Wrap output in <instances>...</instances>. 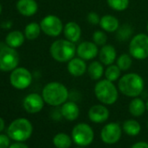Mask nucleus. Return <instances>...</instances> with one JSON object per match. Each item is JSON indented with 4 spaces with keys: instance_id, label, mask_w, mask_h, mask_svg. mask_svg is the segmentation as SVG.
I'll return each instance as SVG.
<instances>
[{
    "instance_id": "f257e3e1",
    "label": "nucleus",
    "mask_w": 148,
    "mask_h": 148,
    "mask_svg": "<svg viewBox=\"0 0 148 148\" xmlns=\"http://www.w3.org/2000/svg\"><path fill=\"white\" fill-rule=\"evenodd\" d=\"M118 88L119 92L123 95L129 98H136L143 92L145 81L139 74L136 72H128L119 78Z\"/></svg>"
},
{
    "instance_id": "f03ea898",
    "label": "nucleus",
    "mask_w": 148,
    "mask_h": 148,
    "mask_svg": "<svg viewBox=\"0 0 148 148\" xmlns=\"http://www.w3.org/2000/svg\"><path fill=\"white\" fill-rule=\"evenodd\" d=\"M70 96L67 87L60 82H50L46 84L42 91L45 102L51 106H62Z\"/></svg>"
},
{
    "instance_id": "7ed1b4c3",
    "label": "nucleus",
    "mask_w": 148,
    "mask_h": 148,
    "mask_svg": "<svg viewBox=\"0 0 148 148\" xmlns=\"http://www.w3.org/2000/svg\"><path fill=\"white\" fill-rule=\"evenodd\" d=\"M51 58L59 63H67L77 55V45L66 38L55 40L50 46Z\"/></svg>"
},
{
    "instance_id": "20e7f679",
    "label": "nucleus",
    "mask_w": 148,
    "mask_h": 148,
    "mask_svg": "<svg viewBox=\"0 0 148 148\" xmlns=\"http://www.w3.org/2000/svg\"><path fill=\"white\" fill-rule=\"evenodd\" d=\"M119 88L113 82L104 79L99 80L94 86V94L97 99L103 105L111 106L119 99Z\"/></svg>"
},
{
    "instance_id": "39448f33",
    "label": "nucleus",
    "mask_w": 148,
    "mask_h": 148,
    "mask_svg": "<svg viewBox=\"0 0 148 148\" xmlns=\"http://www.w3.org/2000/svg\"><path fill=\"white\" fill-rule=\"evenodd\" d=\"M32 132V124L29 119L25 118H19L12 121L7 130L8 136L17 142L26 141L31 138Z\"/></svg>"
},
{
    "instance_id": "423d86ee",
    "label": "nucleus",
    "mask_w": 148,
    "mask_h": 148,
    "mask_svg": "<svg viewBox=\"0 0 148 148\" xmlns=\"http://www.w3.org/2000/svg\"><path fill=\"white\" fill-rule=\"evenodd\" d=\"M129 53L137 60H145L148 58V34L138 33L130 40Z\"/></svg>"
},
{
    "instance_id": "0eeeda50",
    "label": "nucleus",
    "mask_w": 148,
    "mask_h": 148,
    "mask_svg": "<svg viewBox=\"0 0 148 148\" xmlns=\"http://www.w3.org/2000/svg\"><path fill=\"white\" fill-rule=\"evenodd\" d=\"M71 138L74 143L79 146H87L91 145L94 139V132L88 124L79 123L73 127Z\"/></svg>"
},
{
    "instance_id": "6e6552de",
    "label": "nucleus",
    "mask_w": 148,
    "mask_h": 148,
    "mask_svg": "<svg viewBox=\"0 0 148 148\" xmlns=\"http://www.w3.org/2000/svg\"><path fill=\"white\" fill-rule=\"evenodd\" d=\"M18 63L19 56L14 48L6 46L0 49V71H13L18 67Z\"/></svg>"
},
{
    "instance_id": "1a4fd4ad",
    "label": "nucleus",
    "mask_w": 148,
    "mask_h": 148,
    "mask_svg": "<svg viewBox=\"0 0 148 148\" xmlns=\"http://www.w3.org/2000/svg\"><path fill=\"white\" fill-rule=\"evenodd\" d=\"M32 82V75L30 71L24 67H17L10 75L11 85L18 90L28 88Z\"/></svg>"
},
{
    "instance_id": "9d476101",
    "label": "nucleus",
    "mask_w": 148,
    "mask_h": 148,
    "mask_svg": "<svg viewBox=\"0 0 148 148\" xmlns=\"http://www.w3.org/2000/svg\"><path fill=\"white\" fill-rule=\"evenodd\" d=\"M42 32L52 38L58 37L64 31V24L62 20L56 15H47L40 22Z\"/></svg>"
},
{
    "instance_id": "9b49d317",
    "label": "nucleus",
    "mask_w": 148,
    "mask_h": 148,
    "mask_svg": "<svg viewBox=\"0 0 148 148\" xmlns=\"http://www.w3.org/2000/svg\"><path fill=\"white\" fill-rule=\"evenodd\" d=\"M122 128L119 124L116 122H111L106 124L101 130L100 137L104 143L107 145L116 144L119 141L122 135Z\"/></svg>"
},
{
    "instance_id": "f8f14e48",
    "label": "nucleus",
    "mask_w": 148,
    "mask_h": 148,
    "mask_svg": "<svg viewBox=\"0 0 148 148\" xmlns=\"http://www.w3.org/2000/svg\"><path fill=\"white\" fill-rule=\"evenodd\" d=\"M99 46L93 41H83L77 46V56L80 58L90 61L99 56Z\"/></svg>"
},
{
    "instance_id": "ddd939ff",
    "label": "nucleus",
    "mask_w": 148,
    "mask_h": 148,
    "mask_svg": "<svg viewBox=\"0 0 148 148\" xmlns=\"http://www.w3.org/2000/svg\"><path fill=\"white\" fill-rule=\"evenodd\" d=\"M45 103L42 95L38 93H30L24 99L23 106L28 113L33 114L39 112L43 109Z\"/></svg>"
},
{
    "instance_id": "4468645a",
    "label": "nucleus",
    "mask_w": 148,
    "mask_h": 148,
    "mask_svg": "<svg viewBox=\"0 0 148 148\" xmlns=\"http://www.w3.org/2000/svg\"><path fill=\"white\" fill-rule=\"evenodd\" d=\"M110 116V112L108 108L106 106V105L99 104V105H94L92 107H90L88 111V118L89 119L95 123V124H100L106 122Z\"/></svg>"
},
{
    "instance_id": "2eb2a0df",
    "label": "nucleus",
    "mask_w": 148,
    "mask_h": 148,
    "mask_svg": "<svg viewBox=\"0 0 148 148\" xmlns=\"http://www.w3.org/2000/svg\"><path fill=\"white\" fill-rule=\"evenodd\" d=\"M67 71L73 77H81L87 71V64L86 60L79 57H74L67 62Z\"/></svg>"
},
{
    "instance_id": "dca6fc26",
    "label": "nucleus",
    "mask_w": 148,
    "mask_h": 148,
    "mask_svg": "<svg viewBox=\"0 0 148 148\" xmlns=\"http://www.w3.org/2000/svg\"><path fill=\"white\" fill-rule=\"evenodd\" d=\"M63 33L64 38L76 44L80 40L82 30L78 23H76L75 21H71L64 25Z\"/></svg>"
},
{
    "instance_id": "f3484780",
    "label": "nucleus",
    "mask_w": 148,
    "mask_h": 148,
    "mask_svg": "<svg viewBox=\"0 0 148 148\" xmlns=\"http://www.w3.org/2000/svg\"><path fill=\"white\" fill-rule=\"evenodd\" d=\"M118 58L117 51L112 45H105L101 46L99 51V60L106 66L114 64Z\"/></svg>"
},
{
    "instance_id": "a211bd4d",
    "label": "nucleus",
    "mask_w": 148,
    "mask_h": 148,
    "mask_svg": "<svg viewBox=\"0 0 148 148\" xmlns=\"http://www.w3.org/2000/svg\"><path fill=\"white\" fill-rule=\"evenodd\" d=\"M60 112L62 117L68 121H74L76 120L80 113L79 106L74 101H66L64 102L61 107Z\"/></svg>"
},
{
    "instance_id": "6ab92c4d",
    "label": "nucleus",
    "mask_w": 148,
    "mask_h": 148,
    "mask_svg": "<svg viewBox=\"0 0 148 148\" xmlns=\"http://www.w3.org/2000/svg\"><path fill=\"white\" fill-rule=\"evenodd\" d=\"M38 5L35 0H18L17 3V10L25 17H32L38 12Z\"/></svg>"
},
{
    "instance_id": "aec40b11",
    "label": "nucleus",
    "mask_w": 148,
    "mask_h": 148,
    "mask_svg": "<svg viewBox=\"0 0 148 148\" xmlns=\"http://www.w3.org/2000/svg\"><path fill=\"white\" fill-rule=\"evenodd\" d=\"M99 25L106 32L112 33V32H116V31L119 29L120 25L119 19L115 16L111 14H106L100 18V22Z\"/></svg>"
},
{
    "instance_id": "412c9836",
    "label": "nucleus",
    "mask_w": 148,
    "mask_h": 148,
    "mask_svg": "<svg viewBox=\"0 0 148 148\" xmlns=\"http://www.w3.org/2000/svg\"><path fill=\"white\" fill-rule=\"evenodd\" d=\"M105 65L99 60L92 61L87 65V74L91 79L99 81L105 76Z\"/></svg>"
},
{
    "instance_id": "4be33fe9",
    "label": "nucleus",
    "mask_w": 148,
    "mask_h": 148,
    "mask_svg": "<svg viewBox=\"0 0 148 148\" xmlns=\"http://www.w3.org/2000/svg\"><path fill=\"white\" fill-rule=\"evenodd\" d=\"M128 109H129V112L133 117H140L146 111L145 102L138 97L132 98V99L129 104Z\"/></svg>"
},
{
    "instance_id": "5701e85b",
    "label": "nucleus",
    "mask_w": 148,
    "mask_h": 148,
    "mask_svg": "<svg viewBox=\"0 0 148 148\" xmlns=\"http://www.w3.org/2000/svg\"><path fill=\"white\" fill-rule=\"evenodd\" d=\"M25 36L19 31H13L10 32L5 38V43L8 46L12 48L20 47L25 42Z\"/></svg>"
},
{
    "instance_id": "b1692460",
    "label": "nucleus",
    "mask_w": 148,
    "mask_h": 148,
    "mask_svg": "<svg viewBox=\"0 0 148 148\" xmlns=\"http://www.w3.org/2000/svg\"><path fill=\"white\" fill-rule=\"evenodd\" d=\"M116 39L121 43L126 42L127 40H131V38H132V34H133V28L132 27V25H130L129 24H124L119 25V29L116 31Z\"/></svg>"
},
{
    "instance_id": "393cba45",
    "label": "nucleus",
    "mask_w": 148,
    "mask_h": 148,
    "mask_svg": "<svg viewBox=\"0 0 148 148\" xmlns=\"http://www.w3.org/2000/svg\"><path fill=\"white\" fill-rule=\"evenodd\" d=\"M72 138L68 134L59 132L52 138V143L57 148H70L72 144Z\"/></svg>"
},
{
    "instance_id": "a878e982",
    "label": "nucleus",
    "mask_w": 148,
    "mask_h": 148,
    "mask_svg": "<svg viewBox=\"0 0 148 148\" xmlns=\"http://www.w3.org/2000/svg\"><path fill=\"white\" fill-rule=\"evenodd\" d=\"M122 130L129 136H137L141 131V125L135 119H127L124 121Z\"/></svg>"
},
{
    "instance_id": "bb28decb",
    "label": "nucleus",
    "mask_w": 148,
    "mask_h": 148,
    "mask_svg": "<svg viewBox=\"0 0 148 148\" xmlns=\"http://www.w3.org/2000/svg\"><path fill=\"white\" fill-rule=\"evenodd\" d=\"M41 26L40 24H38L36 22H32L28 24L25 26V36L29 40H34L38 38L41 33Z\"/></svg>"
},
{
    "instance_id": "cd10ccee",
    "label": "nucleus",
    "mask_w": 148,
    "mask_h": 148,
    "mask_svg": "<svg viewBox=\"0 0 148 148\" xmlns=\"http://www.w3.org/2000/svg\"><path fill=\"white\" fill-rule=\"evenodd\" d=\"M121 70L116 64H112L110 65H107L106 69L105 70V77L106 79L115 82L119 79L121 77Z\"/></svg>"
},
{
    "instance_id": "c85d7f7f",
    "label": "nucleus",
    "mask_w": 148,
    "mask_h": 148,
    "mask_svg": "<svg viewBox=\"0 0 148 148\" xmlns=\"http://www.w3.org/2000/svg\"><path fill=\"white\" fill-rule=\"evenodd\" d=\"M132 57L130 53H122L116 59V64L122 71H128L132 65Z\"/></svg>"
},
{
    "instance_id": "c756f323",
    "label": "nucleus",
    "mask_w": 148,
    "mask_h": 148,
    "mask_svg": "<svg viewBox=\"0 0 148 148\" xmlns=\"http://www.w3.org/2000/svg\"><path fill=\"white\" fill-rule=\"evenodd\" d=\"M108 6L115 12H124L129 6V0H106Z\"/></svg>"
},
{
    "instance_id": "7c9ffc66",
    "label": "nucleus",
    "mask_w": 148,
    "mask_h": 148,
    "mask_svg": "<svg viewBox=\"0 0 148 148\" xmlns=\"http://www.w3.org/2000/svg\"><path fill=\"white\" fill-rule=\"evenodd\" d=\"M92 41L98 46H103L106 45L107 42V35L106 32L103 30H97L92 34Z\"/></svg>"
},
{
    "instance_id": "2f4dec72",
    "label": "nucleus",
    "mask_w": 148,
    "mask_h": 148,
    "mask_svg": "<svg viewBox=\"0 0 148 148\" xmlns=\"http://www.w3.org/2000/svg\"><path fill=\"white\" fill-rule=\"evenodd\" d=\"M100 18L101 17H99V15L97 12H90L87 14L86 19H87V22L90 25H99Z\"/></svg>"
},
{
    "instance_id": "473e14b6",
    "label": "nucleus",
    "mask_w": 148,
    "mask_h": 148,
    "mask_svg": "<svg viewBox=\"0 0 148 148\" xmlns=\"http://www.w3.org/2000/svg\"><path fill=\"white\" fill-rule=\"evenodd\" d=\"M11 138L5 134H0V148H9L11 145Z\"/></svg>"
},
{
    "instance_id": "72a5a7b5",
    "label": "nucleus",
    "mask_w": 148,
    "mask_h": 148,
    "mask_svg": "<svg viewBox=\"0 0 148 148\" xmlns=\"http://www.w3.org/2000/svg\"><path fill=\"white\" fill-rule=\"evenodd\" d=\"M131 148H148V143L145 141H139L133 144Z\"/></svg>"
},
{
    "instance_id": "f704fd0d",
    "label": "nucleus",
    "mask_w": 148,
    "mask_h": 148,
    "mask_svg": "<svg viewBox=\"0 0 148 148\" xmlns=\"http://www.w3.org/2000/svg\"><path fill=\"white\" fill-rule=\"evenodd\" d=\"M9 148H29L28 145H26L25 144H24L23 142H15L13 144H12Z\"/></svg>"
},
{
    "instance_id": "c9c22d12",
    "label": "nucleus",
    "mask_w": 148,
    "mask_h": 148,
    "mask_svg": "<svg viewBox=\"0 0 148 148\" xmlns=\"http://www.w3.org/2000/svg\"><path fill=\"white\" fill-rule=\"evenodd\" d=\"M5 120L0 117V132H1L4 129H5Z\"/></svg>"
},
{
    "instance_id": "e433bc0d",
    "label": "nucleus",
    "mask_w": 148,
    "mask_h": 148,
    "mask_svg": "<svg viewBox=\"0 0 148 148\" xmlns=\"http://www.w3.org/2000/svg\"><path fill=\"white\" fill-rule=\"evenodd\" d=\"M145 107H146V111L148 112V99H147V101L145 102Z\"/></svg>"
},
{
    "instance_id": "4c0bfd02",
    "label": "nucleus",
    "mask_w": 148,
    "mask_h": 148,
    "mask_svg": "<svg viewBox=\"0 0 148 148\" xmlns=\"http://www.w3.org/2000/svg\"><path fill=\"white\" fill-rule=\"evenodd\" d=\"M1 12H2V5L0 4V14H1Z\"/></svg>"
},
{
    "instance_id": "58836bf2",
    "label": "nucleus",
    "mask_w": 148,
    "mask_h": 148,
    "mask_svg": "<svg viewBox=\"0 0 148 148\" xmlns=\"http://www.w3.org/2000/svg\"><path fill=\"white\" fill-rule=\"evenodd\" d=\"M146 30H147V34H148V22H147V25H146Z\"/></svg>"
},
{
    "instance_id": "ea45409f",
    "label": "nucleus",
    "mask_w": 148,
    "mask_h": 148,
    "mask_svg": "<svg viewBox=\"0 0 148 148\" xmlns=\"http://www.w3.org/2000/svg\"><path fill=\"white\" fill-rule=\"evenodd\" d=\"M78 148H83V147H82V146H80V147H78Z\"/></svg>"
},
{
    "instance_id": "a19ab883",
    "label": "nucleus",
    "mask_w": 148,
    "mask_h": 148,
    "mask_svg": "<svg viewBox=\"0 0 148 148\" xmlns=\"http://www.w3.org/2000/svg\"><path fill=\"white\" fill-rule=\"evenodd\" d=\"M147 128H148V122H147Z\"/></svg>"
}]
</instances>
